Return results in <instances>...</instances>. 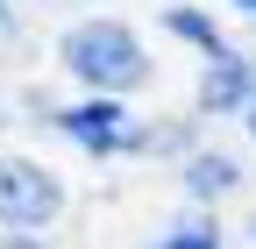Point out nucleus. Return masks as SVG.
Wrapping results in <instances>:
<instances>
[{
  "mask_svg": "<svg viewBox=\"0 0 256 249\" xmlns=\"http://www.w3.org/2000/svg\"><path fill=\"white\" fill-rule=\"evenodd\" d=\"M249 136H256V114H249Z\"/></svg>",
  "mask_w": 256,
  "mask_h": 249,
  "instance_id": "obj_10",
  "label": "nucleus"
},
{
  "mask_svg": "<svg viewBox=\"0 0 256 249\" xmlns=\"http://www.w3.org/2000/svg\"><path fill=\"white\" fill-rule=\"evenodd\" d=\"M150 249H220V228L214 221H178L171 235H156Z\"/></svg>",
  "mask_w": 256,
  "mask_h": 249,
  "instance_id": "obj_6",
  "label": "nucleus"
},
{
  "mask_svg": "<svg viewBox=\"0 0 256 249\" xmlns=\"http://www.w3.org/2000/svg\"><path fill=\"white\" fill-rule=\"evenodd\" d=\"M57 206H64V192L50 171L14 164V157L0 164V221L8 228H43V221H57Z\"/></svg>",
  "mask_w": 256,
  "mask_h": 249,
  "instance_id": "obj_2",
  "label": "nucleus"
},
{
  "mask_svg": "<svg viewBox=\"0 0 256 249\" xmlns=\"http://www.w3.org/2000/svg\"><path fill=\"white\" fill-rule=\"evenodd\" d=\"M57 121H64V136H78L86 150H128V142H136V128H128V114H121L114 100H86V107H64Z\"/></svg>",
  "mask_w": 256,
  "mask_h": 249,
  "instance_id": "obj_3",
  "label": "nucleus"
},
{
  "mask_svg": "<svg viewBox=\"0 0 256 249\" xmlns=\"http://www.w3.org/2000/svg\"><path fill=\"white\" fill-rule=\"evenodd\" d=\"M64 64L86 86H100V92H128V86L150 78V57H142V43L128 36L121 22H78L72 36H64Z\"/></svg>",
  "mask_w": 256,
  "mask_h": 249,
  "instance_id": "obj_1",
  "label": "nucleus"
},
{
  "mask_svg": "<svg viewBox=\"0 0 256 249\" xmlns=\"http://www.w3.org/2000/svg\"><path fill=\"white\" fill-rule=\"evenodd\" d=\"M235 178H242V171H235L228 157H192V171H185V185H192V192H228Z\"/></svg>",
  "mask_w": 256,
  "mask_h": 249,
  "instance_id": "obj_5",
  "label": "nucleus"
},
{
  "mask_svg": "<svg viewBox=\"0 0 256 249\" xmlns=\"http://www.w3.org/2000/svg\"><path fill=\"white\" fill-rule=\"evenodd\" d=\"M8 249H36V242H8Z\"/></svg>",
  "mask_w": 256,
  "mask_h": 249,
  "instance_id": "obj_9",
  "label": "nucleus"
},
{
  "mask_svg": "<svg viewBox=\"0 0 256 249\" xmlns=\"http://www.w3.org/2000/svg\"><path fill=\"white\" fill-rule=\"evenodd\" d=\"M206 107H235L242 100V92H249V64H242V57L235 50H214V64H206Z\"/></svg>",
  "mask_w": 256,
  "mask_h": 249,
  "instance_id": "obj_4",
  "label": "nucleus"
},
{
  "mask_svg": "<svg viewBox=\"0 0 256 249\" xmlns=\"http://www.w3.org/2000/svg\"><path fill=\"white\" fill-rule=\"evenodd\" d=\"M0 28H8V0H0Z\"/></svg>",
  "mask_w": 256,
  "mask_h": 249,
  "instance_id": "obj_7",
  "label": "nucleus"
},
{
  "mask_svg": "<svg viewBox=\"0 0 256 249\" xmlns=\"http://www.w3.org/2000/svg\"><path fill=\"white\" fill-rule=\"evenodd\" d=\"M242 14H256V0H242Z\"/></svg>",
  "mask_w": 256,
  "mask_h": 249,
  "instance_id": "obj_8",
  "label": "nucleus"
}]
</instances>
